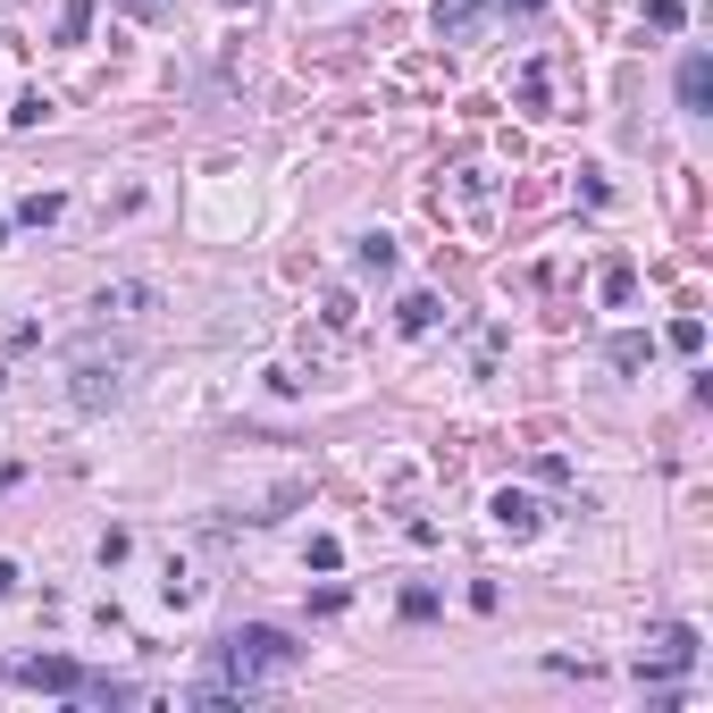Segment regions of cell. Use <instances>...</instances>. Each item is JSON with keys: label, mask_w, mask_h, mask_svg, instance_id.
Listing matches in <instances>:
<instances>
[{"label": "cell", "mask_w": 713, "mask_h": 713, "mask_svg": "<svg viewBox=\"0 0 713 713\" xmlns=\"http://www.w3.org/2000/svg\"><path fill=\"white\" fill-rule=\"evenodd\" d=\"M302 663V646L285 639V630H269V621H244V630H227L219 646H210V680L193 696H261V689H278L285 672Z\"/></svg>", "instance_id": "cell-1"}, {"label": "cell", "mask_w": 713, "mask_h": 713, "mask_svg": "<svg viewBox=\"0 0 713 713\" xmlns=\"http://www.w3.org/2000/svg\"><path fill=\"white\" fill-rule=\"evenodd\" d=\"M127 378H134V353H127V344H76V361H68V403H76V412H110L118 394H127Z\"/></svg>", "instance_id": "cell-2"}, {"label": "cell", "mask_w": 713, "mask_h": 713, "mask_svg": "<svg viewBox=\"0 0 713 713\" xmlns=\"http://www.w3.org/2000/svg\"><path fill=\"white\" fill-rule=\"evenodd\" d=\"M429 26H436V42H479L488 34V0H436Z\"/></svg>", "instance_id": "cell-3"}, {"label": "cell", "mask_w": 713, "mask_h": 713, "mask_svg": "<svg viewBox=\"0 0 713 713\" xmlns=\"http://www.w3.org/2000/svg\"><path fill=\"white\" fill-rule=\"evenodd\" d=\"M689 663H696V630H663L655 655H639V680H672V672H689Z\"/></svg>", "instance_id": "cell-4"}, {"label": "cell", "mask_w": 713, "mask_h": 713, "mask_svg": "<svg viewBox=\"0 0 713 713\" xmlns=\"http://www.w3.org/2000/svg\"><path fill=\"white\" fill-rule=\"evenodd\" d=\"M680 110H696V118L713 110V59H705V51L680 59Z\"/></svg>", "instance_id": "cell-5"}, {"label": "cell", "mask_w": 713, "mask_h": 713, "mask_svg": "<svg viewBox=\"0 0 713 713\" xmlns=\"http://www.w3.org/2000/svg\"><path fill=\"white\" fill-rule=\"evenodd\" d=\"M18 680H26V689H59V696H76V680H84V672H76V663H59V655H26V663H18Z\"/></svg>", "instance_id": "cell-6"}, {"label": "cell", "mask_w": 713, "mask_h": 713, "mask_svg": "<svg viewBox=\"0 0 713 713\" xmlns=\"http://www.w3.org/2000/svg\"><path fill=\"white\" fill-rule=\"evenodd\" d=\"M143 302H151V285L118 278V285H101V294H93V311H101V320H134V311H143Z\"/></svg>", "instance_id": "cell-7"}, {"label": "cell", "mask_w": 713, "mask_h": 713, "mask_svg": "<svg viewBox=\"0 0 713 713\" xmlns=\"http://www.w3.org/2000/svg\"><path fill=\"white\" fill-rule=\"evenodd\" d=\"M495 529H512V538H529V529H538V504H529V495H495Z\"/></svg>", "instance_id": "cell-8"}, {"label": "cell", "mask_w": 713, "mask_h": 713, "mask_svg": "<svg viewBox=\"0 0 713 713\" xmlns=\"http://www.w3.org/2000/svg\"><path fill=\"white\" fill-rule=\"evenodd\" d=\"M394 320H403V328L420 337V328H436V320H445V302H436V294H412L403 311H394Z\"/></svg>", "instance_id": "cell-9"}, {"label": "cell", "mask_w": 713, "mask_h": 713, "mask_svg": "<svg viewBox=\"0 0 713 713\" xmlns=\"http://www.w3.org/2000/svg\"><path fill=\"white\" fill-rule=\"evenodd\" d=\"M59 210H68V202H59V193H26V202H18V227H51Z\"/></svg>", "instance_id": "cell-10"}, {"label": "cell", "mask_w": 713, "mask_h": 713, "mask_svg": "<svg viewBox=\"0 0 713 713\" xmlns=\"http://www.w3.org/2000/svg\"><path fill=\"white\" fill-rule=\"evenodd\" d=\"M663 344H672V353H705V320H672Z\"/></svg>", "instance_id": "cell-11"}, {"label": "cell", "mask_w": 713, "mask_h": 713, "mask_svg": "<svg viewBox=\"0 0 713 713\" xmlns=\"http://www.w3.org/2000/svg\"><path fill=\"white\" fill-rule=\"evenodd\" d=\"M93 34V9H84V0H68V9H59V42H84Z\"/></svg>", "instance_id": "cell-12"}, {"label": "cell", "mask_w": 713, "mask_h": 713, "mask_svg": "<svg viewBox=\"0 0 713 713\" xmlns=\"http://www.w3.org/2000/svg\"><path fill=\"white\" fill-rule=\"evenodd\" d=\"M646 26H655V34H680V26H689V9H680V0H646Z\"/></svg>", "instance_id": "cell-13"}, {"label": "cell", "mask_w": 713, "mask_h": 713, "mask_svg": "<svg viewBox=\"0 0 713 713\" xmlns=\"http://www.w3.org/2000/svg\"><path fill=\"white\" fill-rule=\"evenodd\" d=\"M630 294H639V269L613 261V269H604V302H630Z\"/></svg>", "instance_id": "cell-14"}, {"label": "cell", "mask_w": 713, "mask_h": 713, "mask_svg": "<svg viewBox=\"0 0 713 713\" xmlns=\"http://www.w3.org/2000/svg\"><path fill=\"white\" fill-rule=\"evenodd\" d=\"M361 269H378V278L394 269V244H386V235H361Z\"/></svg>", "instance_id": "cell-15"}, {"label": "cell", "mask_w": 713, "mask_h": 713, "mask_svg": "<svg viewBox=\"0 0 713 713\" xmlns=\"http://www.w3.org/2000/svg\"><path fill=\"white\" fill-rule=\"evenodd\" d=\"M613 370H646V337H613Z\"/></svg>", "instance_id": "cell-16"}, {"label": "cell", "mask_w": 713, "mask_h": 713, "mask_svg": "<svg viewBox=\"0 0 713 713\" xmlns=\"http://www.w3.org/2000/svg\"><path fill=\"white\" fill-rule=\"evenodd\" d=\"M436 613V588H403V621H429Z\"/></svg>", "instance_id": "cell-17"}, {"label": "cell", "mask_w": 713, "mask_h": 713, "mask_svg": "<svg viewBox=\"0 0 713 713\" xmlns=\"http://www.w3.org/2000/svg\"><path fill=\"white\" fill-rule=\"evenodd\" d=\"M9 596H18V563H0V604H9Z\"/></svg>", "instance_id": "cell-18"}, {"label": "cell", "mask_w": 713, "mask_h": 713, "mask_svg": "<svg viewBox=\"0 0 713 713\" xmlns=\"http://www.w3.org/2000/svg\"><path fill=\"white\" fill-rule=\"evenodd\" d=\"M127 9H134V18H151V9H160V0H127Z\"/></svg>", "instance_id": "cell-19"}, {"label": "cell", "mask_w": 713, "mask_h": 713, "mask_svg": "<svg viewBox=\"0 0 713 713\" xmlns=\"http://www.w3.org/2000/svg\"><path fill=\"white\" fill-rule=\"evenodd\" d=\"M504 9H538V0H504Z\"/></svg>", "instance_id": "cell-20"}]
</instances>
